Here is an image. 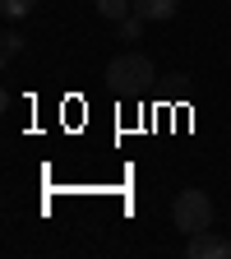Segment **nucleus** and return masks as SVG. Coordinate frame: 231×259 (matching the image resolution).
<instances>
[{
  "instance_id": "1",
  "label": "nucleus",
  "mask_w": 231,
  "mask_h": 259,
  "mask_svg": "<svg viewBox=\"0 0 231 259\" xmlns=\"http://www.w3.org/2000/svg\"><path fill=\"white\" fill-rule=\"evenodd\" d=\"M171 222H176V232H185V236L208 232V227H213V199L204 190H180L176 204H171Z\"/></svg>"
},
{
  "instance_id": "2",
  "label": "nucleus",
  "mask_w": 231,
  "mask_h": 259,
  "mask_svg": "<svg viewBox=\"0 0 231 259\" xmlns=\"http://www.w3.org/2000/svg\"><path fill=\"white\" fill-rule=\"evenodd\" d=\"M153 79H157V70H153V60L144 51H125L107 65V83H116V88H144Z\"/></svg>"
},
{
  "instance_id": "3",
  "label": "nucleus",
  "mask_w": 231,
  "mask_h": 259,
  "mask_svg": "<svg viewBox=\"0 0 231 259\" xmlns=\"http://www.w3.org/2000/svg\"><path fill=\"white\" fill-rule=\"evenodd\" d=\"M185 254H190V259H231V241L213 236V227H208V232L190 236V250H185Z\"/></svg>"
},
{
  "instance_id": "4",
  "label": "nucleus",
  "mask_w": 231,
  "mask_h": 259,
  "mask_svg": "<svg viewBox=\"0 0 231 259\" xmlns=\"http://www.w3.org/2000/svg\"><path fill=\"white\" fill-rule=\"evenodd\" d=\"M134 14L144 23H167L176 19V0H134Z\"/></svg>"
},
{
  "instance_id": "5",
  "label": "nucleus",
  "mask_w": 231,
  "mask_h": 259,
  "mask_svg": "<svg viewBox=\"0 0 231 259\" xmlns=\"http://www.w3.org/2000/svg\"><path fill=\"white\" fill-rule=\"evenodd\" d=\"M93 5H97V14H102L107 23H120V19L134 14V0H93Z\"/></svg>"
},
{
  "instance_id": "6",
  "label": "nucleus",
  "mask_w": 231,
  "mask_h": 259,
  "mask_svg": "<svg viewBox=\"0 0 231 259\" xmlns=\"http://www.w3.org/2000/svg\"><path fill=\"white\" fill-rule=\"evenodd\" d=\"M32 5H37V0H0V14L5 19H23V14H32Z\"/></svg>"
},
{
  "instance_id": "7",
  "label": "nucleus",
  "mask_w": 231,
  "mask_h": 259,
  "mask_svg": "<svg viewBox=\"0 0 231 259\" xmlns=\"http://www.w3.org/2000/svg\"><path fill=\"white\" fill-rule=\"evenodd\" d=\"M116 28H120V42H134V37H139V28H144V19H139V14H129V19H120Z\"/></svg>"
},
{
  "instance_id": "8",
  "label": "nucleus",
  "mask_w": 231,
  "mask_h": 259,
  "mask_svg": "<svg viewBox=\"0 0 231 259\" xmlns=\"http://www.w3.org/2000/svg\"><path fill=\"white\" fill-rule=\"evenodd\" d=\"M19 47H23L19 32H5V37H0V51H5V60H10V56H19Z\"/></svg>"
}]
</instances>
